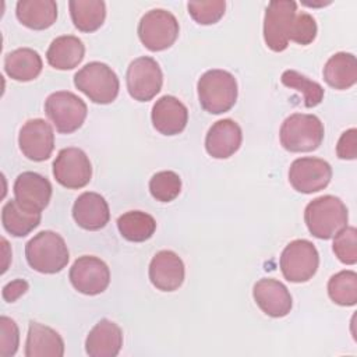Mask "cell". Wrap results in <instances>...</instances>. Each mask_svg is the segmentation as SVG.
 I'll use <instances>...</instances> for the list:
<instances>
[{
  "label": "cell",
  "mask_w": 357,
  "mask_h": 357,
  "mask_svg": "<svg viewBox=\"0 0 357 357\" xmlns=\"http://www.w3.org/2000/svg\"><path fill=\"white\" fill-rule=\"evenodd\" d=\"M85 56V45L74 35L57 36L52 40L46 60L56 70H73Z\"/></svg>",
  "instance_id": "obj_23"
},
{
  "label": "cell",
  "mask_w": 357,
  "mask_h": 357,
  "mask_svg": "<svg viewBox=\"0 0 357 357\" xmlns=\"http://www.w3.org/2000/svg\"><path fill=\"white\" fill-rule=\"evenodd\" d=\"M20 346V331L14 319L0 317V357H11Z\"/></svg>",
  "instance_id": "obj_36"
},
{
  "label": "cell",
  "mask_w": 357,
  "mask_h": 357,
  "mask_svg": "<svg viewBox=\"0 0 357 357\" xmlns=\"http://www.w3.org/2000/svg\"><path fill=\"white\" fill-rule=\"evenodd\" d=\"M13 192L21 206L42 212L52 198V184L39 173L24 172L15 178Z\"/></svg>",
  "instance_id": "obj_15"
},
{
  "label": "cell",
  "mask_w": 357,
  "mask_h": 357,
  "mask_svg": "<svg viewBox=\"0 0 357 357\" xmlns=\"http://www.w3.org/2000/svg\"><path fill=\"white\" fill-rule=\"evenodd\" d=\"M56 181L71 190L85 187L92 177V165L86 153L75 146L61 149L53 162Z\"/></svg>",
  "instance_id": "obj_11"
},
{
  "label": "cell",
  "mask_w": 357,
  "mask_h": 357,
  "mask_svg": "<svg viewBox=\"0 0 357 357\" xmlns=\"http://www.w3.org/2000/svg\"><path fill=\"white\" fill-rule=\"evenodd\" d=\"M68 8L74 26L81 32L99 29L106 18V4L102 0H71Z\"/></svg>",
  "instance_id": "obj_28"
},
{
  "label": "cell",
  "mask_w": 357,
  "mask_h": 357,
  "mask_svg": "<svg viewBox=\"0 0 357 357\" xmlns=\"http://www.w3.org/2000/svg\"><path fill=\"white\" fill-rule=\"evenodd\" d=\"M328 296L337 305H354L357 303V273L344 269L331 276L328 280Z\"/></svg>",
  "instance_id": "obj_30"
},
{
  "label": "cell",
  "mask_w": 357,
  "mask_h": 357,
  "mask_svg": "<svg viewBox=\"0 0 357 357\" xmlns=\"http://www.w3.org/2000/svg\"><path fill=\"white\" fill-rule=\"evenodd\" d=\"M25 258L33 271L52 275L67 266L70 252L64 238L59 233L43 230L25 244Z\"/></svg>",
  "instance_id": "obj_3"
},
{
  "label": "cell",
  "mask_w": 357,
  "mask_h": 357,
  "mask_svg": "<svg viewBox=\"0 0 357 357\" xmlns=\"http://www.w3.org/2000/svg\"><path fill=\"white\" fill-rule=\"evenodd\" d=\"M64 342L59 332L47 325L31 321L25 340L26 357H61Z\"/></svg>",
  "instance_id": "obj_22"
},
{
  "label": "cell",
  "mask_w": 357,
  "mask_h": 357,
  "mask_svg": "<svg viewBox=\"0 0 357 357\" xmlns=\"http://www.w3.org/2000/svg\"><path fill=\"white\" fill-rule=\"evenodd\" d=\"M319 254L315 245L305 238L290 241L280 255V271L291 283L308 282L318 269Z\"/></svg>",
  "instance_id": "obj_8"
},
{
  "label": "cell",
  "mask_w": 357,
  "mask_h": 357,
  "mask_svg": "<svg viewBox=\"0 0 357 357\" xmlns=\"http://www.w3.org/2000/svg\"><path fill=\"white\" fill-rule=\"evenodd\" d=\"M45 113L61 134L77 131L88 114L86 103L70 91H57L45 100Z\"/></svg>",
  "instance_id": "obj_7"
},
{
  "label": "cell",
  "mask_w": 357,
  "mask_h": 357,
  "mask_svg": "<svg viewBox=\"0 0 357 357\" xmlns=\"http://www.w3.org/2000/svg\"><path fill=\"white\" fill-rule=\"evenodd\" d=\"M333 252L344 265L357 262V230L354 226H346L333 236Z\"/></svg>",
  "instance_id": "obj_33"
},
{
  "label": "cell",
  "mask_w": 357,
  "mask_h": 357,
  "mask_svg": "<svg viewBox=\"0 0 357 357\" xmlns=\"http://www.w3.org/2000/svg\"><path fill=\"white\" fill-rule=\"evenodd\" d=\"M198 100L201 107L211 114L229 112L238 95L234 75L226 70L213 68L205 71L197 84Z\"/></svg>",
  "instance_id": "obj_2"
},
{
  "label": "cell",
  "mask_w": 357,
  "mask_h": 357,
  "mask_svg": "<svg viewBox=\"0 0 357 357\" xmlns=\"http://www.w3.org/2000/svg\"><path fill=\"white\" fill-rule=\"evenodd\" d=\"M280 81L284 86L290 89H296L297 92L303 93L305 107H315L324 99V95H325L324 88L318 82L310 79L308 77L303 75L296 70L283 71Z\"/></svg>",
  "instance_id": "obj_31"
},
{
  "label": "cell",
  "mask_w": 357,
  "mask_h": 357,
  "mask_svg": "<svg viewBox=\"0 0 357 357\" xmlns=\"http://www.w3.org/2000/svg\"><path fill=\"white\" fill-rule=\"evenodd\" d=\"M152 126L163 135L180 134L188 123V110L176 96L165 95L152 106Z\"/></svg>",
  "instance_id": "obj_19"
},
{
  "label": "cell",
  "mask_w": 357,
  "mask_h": 357,
  "mask_svg": "<svg viewBox=\"0 0 357 357\" xmlns=\"http://www.w3.org/2000/svg\"><path fill=\"white\" fill-rule=\"evenodd\" d=\"M331 178V165L319 158H298L291 162L289 169V181L301 194H312L324 190Z\"/></svg>",
  "instance_id": "obj_13"
},
{
  "label": "cell",
  "mask_w": 357,
  "mask_h": 357,
  "mask_svg": "<svg viewBox=\"0 0 357 357\" xmlns=\"http://www.w3.org/2000/svg\"><path fill=\"white\" fill-rule=\"evenodd\" d=\"M117 229L123 238L132 243L149 240L156 230V220L142 211H128L119 216Z\"/></svg>",
  "instance_id": "obj_29"
},
{
  "label": "cell",
  "mask_w": 357,
  "mask_h": 357,
  "mask_svg": "<svg viewBox=\"0 0 357 357\" xmlns=\"http://www.w3.org/2000/svg\"><path fill=\"white\" fill-rule=\"evenodd\" d=\"M74 85L89 100L98 105L112 103L120 89V81L116 73L100 61H91L78 70L74 75Z\"/></svg>",
  "instance_id": "obj_5"
},
{
  "label": "cell",
  "mask_w": 357,
  "mask_h": 357,
  "mask_svg": "<svg viewBox=\"0 0 357 357\" xmlns=\"http://www.w3.org/2000/svg\"><path fill=\"white\" fill-rule=\"evenodd\" d=\"M151 195L160 202H170L181 191V178L176 172L162 170L155 173L149 180Z\"/></svg>",
  "instance_id": "obj_32"
},
{
  "label": "cell",
  "mask_w": 357,
  "mask_h": 357,
  "mask_svg": "<svg viewBox=\"0 0 357 357\" xmlns=\"http://www.w3.org/2000/svg\"><path fill=\"white\" fill-rule=\"evenodd\" d=\"M325 128L315 114L293 113L280 126L279 138L289 152H311L324 141Z\"/></svg>",
  "instance_id": "obj_4"
},
{
  "label": "cell",
  "mask_w": 357,
  "mask_h": 357,
  "mask_svg": "<svg viewBox=\"0 0 357 357\" xmlns=\"http://www.w3.org/2000/svg\"><path fill=\"white\" fill-rule=\"evenodd\" d=\"M123 346L121 328L110 321L100 319L85 339V351L89 357H116Z\"/></svg>",
  "instance_id": "obj_21"
},
{
  "label": "cell",
  "mask_w": 357,
  "mask_h": 357,
  "mask_svg": "<svg viewBox=\"0 0 357 357\" xmlns=\"http://www.w3.org/2000/svg\"><path fill=\"white\" fill-rule=\"evenodd\" d=\"M191 18L201 25L216 24L226 10L225 0H208V1H190L187 4Z\"/></svg>",
  "instance_id": "obj_34"
},
{
  "label": "cell",
  "mask_w": 357,
  "mask_h": 357,
  "mask_svg": "<svg viewBox=\"0 0 357 357\" xmlns=\"http://www.w3.org/2000/svg\"><path fill=\"white\" fill-rule=\"evenodd\" d=\"M42 212L31 211L21 206L15 199H10L3 205L1 223L7 233L14 237H24L36 229L40 223Z\"/></svg>",
  "instance_id": "obj_27"
},
{
  "label": "cell",
  "mask_w": 357,
  "mask_h": 357,
  "mask_svg": "<svg viewBox=\"0 0 357 357\" xmlns=\"http://www.w3.org/2000/svg\"><path fill=\"white\" fill-rule=\"evenodd\" d=\"M322 75L325 82L339 91L351 88L357 81V60L353 53L339 52L328 59Z\"/></svg>",
  "instance_id": "obj_25"
},
{
  "label": "cell",
  "mask_w": 357,
  "mask_h": 357,
  "mask_svg": "<svg viewBox=\"0 0 357 357\" xmlns=\"http://www.w3.org/2000/svg\"><path fill=\"white\" fill-rule=\"evenodd\" d=\"M241 141L243 132L240 126L231 119H222L208 130L205 149L215 159H227L240 149Z\"/></svg>",
  "instance_id": "obj_18"
},
{
  "label": "cell",
  "mask_w": 357,
  "mask_h": 357,
  "mask_svg": "<svg viewBox=\"0 0 357 357\" xmlns=\"http://www.w3.org/2000/svg\"><path fill=\"white\" fill-rule=\"evenodd\" d=\"M137 32L141 43L148 50L162 52L176 42L180 26L177 18L170 11L153 8L141 17Z\"/></svg>",
  "instance_id": "obj_6"
},
{
  "label": "cell",
  "mask_w": 357,
  "mask_h": 357,
  "mask_svg": "<svg viewBox=\"0 0 357 357\" xmlns=\"http://www.w3.org/2000/svg\"><path fill=\"white\" fill-rule=\"evenodd\" d=\"M349 212L344 202L335 195H321L310 201L304 211L308 231L321 240L333 238L347 226Z\"/></svg>",
  "instance_id": "obj_1"
},
{
  "label": "cell",
  "mask_w": 357,
  "mask_h": 357,
  "mask_svg": "<svg viewBox=\"0 0 357 357\" xmlns=\"http://www.w3.org/2000/svg\"><path fill=\"white\" fill-rule=\"evenodd\" d=\"M18 145L25 158L33 162H43L50 158L54 149V132L43 119H31L20 130Z\"/></svg>",
  "instance_id": "obj_14"
},
{
  "label": "cell",
  "mask_w": 357,
  "mask_h": 357,
  "mask_svg": "<svg viewBox=\"0 0 357 357\" xmlns=\"http://www.w3.org/2000/svg\"><path fill=\"white\" fill-rule=\"evenodd\" d=\"M297 3L293 0L269 1L264 17V40L273 52H283L289 46V35Z\"/></svg>",
  "instance_id": "obj_10"
},
{
  "label": "cell",
  "mask_w": 357,
  "mask_h": 357,
  "mask_svg": "<svg viewBox=\"0 0 357 357\" xmlns=\"http://www.w3.org/2000/svg\"><path fill=\"white\" fill-rule=\"evenodd\" d=\"M18 21L35 31L50 28L57 20V4L53 0H20L15 6Z\"/></svg>",
  "instance_id": "obj_24"
},
{
  "label": "cell",
  "mask_w": 357,
  "mask_h": 357,
  "mask_svg": "<svg viewBox=\"0 0 357 357\" xmlns=\"http://www.w3.org/2000/svg\"><path fill=\"white\" fill-rule=\"evenodd\" d=\"M252 297L257 305L272 318L286 317L293 307V298L289 289L272 278L259 279L252 289Z\"/></svg>",
  "instance_id": "obj_16"
},
{
  "label": "cell",
  "mask_w": 357,
  "mask_h": 357,
  "mask_svg": "<svg viewBox=\"0 0 357 357\" xmlns=\"http://www.w3.org/2000/svg\"><path fill=\"white\" fill-rule=\"evenodd\" d=\"M68 279L73 287L85 294L96 296L103 293L110 283V271L105 261L93 255L77 258L70 268Z\"/></svg>",
  "instance_id": "obj_12"
},
{
  "label": "cell",
  "mask_w": 357,
  "mask_h": 357,
  "mask_svg": "<svg viewBox=\"0 0 357 357\" xmlns=\"http://www.w3.org/2000/svg\"><path fill=\"white\" fill-rule=\"evenodd\" d=\"M29 284L26 280L24 279H15L13 282H8L4 287H3V291H1V296L3 298L7 301V303H14L17 298H20L22 294L26 293Z\"/></svg>",
  "instance_id": "obj_38"
},
{
  "label": "cell",
  "mask_w": 357,
  "mask_h": 357,
  "mask_svg": "<svg viewBox=\"0 0 357 357\" xmlns=\"http://www.w3.org/2000/svg\"><path fill=\"white\" fill-rule=\"evenodd\" d=\"M184 262L170 250H162L153 255L149 264V280L160 291H174L184 282Z\"/></svg>",
  "instance_id": "obj_17"
},
{
  "label": "cell",
  "mask_w": 357,
  "mask_h": 357,
  "mask_svg": "<svg viewBox=\"0 0 357 357\" xmlns=\"http://www.w3.org/2000/svg\"><path fill=\"white\" fill-rule=\"evenodd\" d=\"M127 91L138 102L153 99L162 89L163 74L158 61L149 56L132 60L126 74Z\"/></svg>",
  "instance_id": "obj_9"
},
{
  "label": "cell",
  "mask_w": 357,
  "mask_h": 357,
  "mask_svg": "<svg viewBox=\"0 0 357 357\" xmlns=\"http://www.w3.org/2000/svg\"><path fill=\"white\" fill-rule=\"evenodd\" d=\"M317 31H318V26H317L315 18L305 11H297L291 24L289 40L307 46L314 42L317 36Z\"/></svg>",
  "instance_id": "obj_35"
},
{
  "label": "cell",
  "mask_w": 357,
  "mask_h": 357,
  "mask_svg": "<svg viewBox=\"0 0 357 357\" xmlns=\"http://www.w3.org/2000/svg\"><path fill=\"white\" fill-rule=\"evenodd\" d=\"M336 155L339 159L353 160L357 158V130L349 128L346 130L336 145Z\"/></svg>",
  "instance_id": "obj_37"
},
{
  "label": "cell",
  "mask_w": 357,
  "mask_h": 357,
  "mask_svg": "<svg viewBox=\"0 0 357 357\" xmlns=\"http://www.w3.org/2000/svg\"><path fill=\"white\" fill-rule=\"evenodd\" d=\"M42 67V57L31 47L15 49L4 57V71L15 81L28 82L35 79L40 74Z\"/></svg>",
  "instance_id": "obj_26"
},
{
  "label": "cell",
  "mask_w": 357,
  "mask_h": 357,
  "mask_svg": "<svg viewBox=\"0 0 357 357\" xmlns=\"http://www.w3.org/2000/svg\"><path fill=\"white\" fill-rule=\"evenodd\" d=\"M73 218L85 230H100L110 219L107 201L98 192L85 191L78 195L73 205Z\"/></svg>",
  "instance_id": "obj_20"
}]
</instances>
